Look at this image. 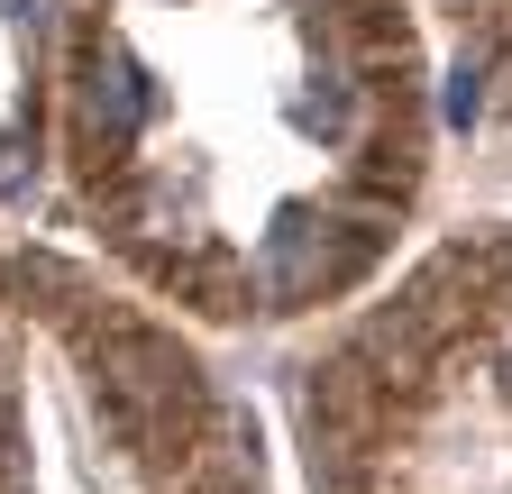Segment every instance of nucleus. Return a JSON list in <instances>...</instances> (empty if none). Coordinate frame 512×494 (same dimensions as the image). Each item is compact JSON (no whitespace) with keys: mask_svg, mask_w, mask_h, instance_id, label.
I'll use <instances>...</instances> for the list:
<instances>
[{"mask_svg":"<svg viewBox=\"0 0 512 494\" xmlns=\"http://www.w3.org/2000/svg\"><path fill=\"white\" fill-rule=\"evenodd\" d=\"M476 110H485V83H476V74H458V83H448V119H458V129H467Z\"/></svg>","mask_w":512,"mask_h":494,"instance_id":"f03ea898","label":"nucleus"},{"mask_svg":"<svg viewBox=\"0 0 512 494\" xmlns=\"http://www.w3.org/2000/svg\"><path fill=\"white\" fill-rule=\"evenodd\" d=\"M503 366H512V357H503Z\"/></svg>","mask_w":512,"mask_h":494,"instance_id":"7ed1b4c3","label":"nucleus"},{"mask_svg":"<svg viewBox=\"0 0 512 494\" xmlns=\"http://www.w3.org/2000/svg\"><path fill=\"white\" fill-rule=\"evenodd\" d=\"M138 119H147V83L128 74L119 55H110V65H92V129H101V138H128Z\"/></svg>","mask_w":512,"mask_h":494,"instance_id":"f257e3e1","label":"nucleus"}]
</instances>
